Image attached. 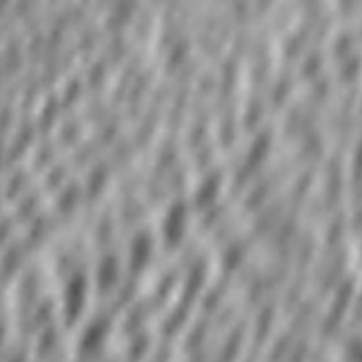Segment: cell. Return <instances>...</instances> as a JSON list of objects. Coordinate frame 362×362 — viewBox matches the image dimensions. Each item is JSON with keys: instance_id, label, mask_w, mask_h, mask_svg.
<instances>
[{"instance_id": "6da1fadb", "label": "cell", "mask_w": 362, "mask_h": 362, "mask_svg": "<svg viewBox=\"0 0 362 362\" xmlns=\"http://www.w3.org/2000/svg\"><path fill=\"white\" fill-rule=\"evenodd\" d=\"M54 296L58 320L66 332H72L92 310V301L95 300L89 263L81 262L58 276Z\"/></svg>"}, {"instance_id": "7a4b0ae2", "label": "cell", "mask_w": 362, "mask_h": 362, "mask_svg": "<svg viewBox=\"0 0 362 362\" xmlns=\"http://www.w3.org/2000/svg\"><path fill=\"white\" fill-rule=\"evenodd\" d=\"M195 211L185 194L173 195L164 204L154 228L160 247L165 253L180 250L184 245Z\"/></svg>"}, {"instance_id": "3957f363", "label": "cell", "mask_w": 362, "mask_h": 362, "mask_svg": "<svg viewBox=\"0 0 362 362\" xmlns=\"http://www.w3.org/2000/svg\"><path fill=\"white\" fill-rule=\"evenodd\" d=\"M120 250L127 274L140 280L151 269L154 257L161 247L154 228L140 222L129 230Z\"/></svg>"}]
</instances>
